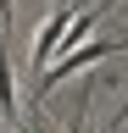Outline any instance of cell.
<instances>
[{"mask_svg": "<svg viewBox=\"0 0 128 133\" xmlns=\"http://www.w3.org/2000/svg\"><path fill=\"white\" fill-rule=\"evenodd\" d=\"M123 50H128V33H123V39H89V44H72V50H61V56H56V61L39 72V83H34V100H45V94H50L61 78L84 72V66H100L106 56H123Z\"/></svg>", "mask_w": 128, "mask_h": 133, "instance_id": "obj_1", "label": "cell"}, {"mask_svg": "<svg viewBox=\"0 0 128 133\" xmlns=\"http://www.w3.org/2000/svg\"><path fill=\"white\" fill-rule=\"evenodd\" d=\"M67 28H72V0H61V6L45 17L39 39H34V72H45V66L61 56V39H67Z\"/></svg>", "mask_w": 128, "mask_h": 133, "instance_id": "obj_2", "label": "cell"}, {"mask_svg": "<svg viewBox=\"0 0 128 133\" xmlns=\"http://www.w3.org/2000/svg\"><path fill=\"white\" fill-rule=\"evenodd\" d=\"M6 17H11V0H0V22H6Z\"/></svg>", "mask_w": 128, "mask_h": 133, "instance_id": "obj_3", "label": "cell"}, {"mask_svg": "<svg viewBox=\"0 0 128 133\" xmlns=\"http://www.w3.org/2000/svg\"><path fill=\"white\" fill-rule=\"evenodd\" d=\"M117 122H128V100H123V111H117Z\"/></svg>", "mask_w": 128, "mask_h": 133, "instance_id": "obj_4", "label": "cell"}]
</instances>
